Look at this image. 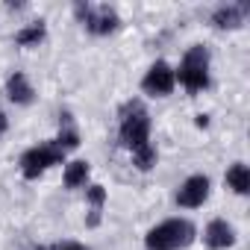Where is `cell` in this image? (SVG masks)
<instances>
[{
	"mask_svg": "<svg viewBox=\"0 0 250 250\" xmlns=\"http://www.w3.org/2000/svg\"><path fill=\"white\" fill-rule=\"evenodd\" d=\"M121 145L130 153L150 145V115L142 100H127L121 106Z\"/></svg>",
	"mask_w": 250,
	"mask_h": 250,
	"instance_id": "obj_1",
	"label": "cell"
},
{
	"mask_svg": "<svg viewBox=\"0 0 250 250\" xmlns=\"http://www.w3.org/2000/svg\"><path fill=\"white\" fill-rule=\"evenodd\" d=\"M197 229L191 221L186 218H168L162 224H156L147 235H145V247L147 250H183L194 241Z\"/></svg>",
	"mask_w": 250,
	"mask_h": 250,
	"instance_id": "obj_2",
	"label": "cell"
},
{
	"mask_svg": "<svg viewBox=\"0 0 250 250\" xmlns=\"http://www.w3.org/2000/svg\"><path fill=\"white\" fill-rule=\"evenodd\" d=\"M174 77L183 83L186 91L197 94L209 85V50L203 44H191L180 62V68L174 71Z\"/></svg>",
	"mask_w": 250,
	"mask_h": 250,
	"instance_id": "obj_3",
	"label": "cell"
},
{
	"mask_svg": "<svg viewBox=\"0 0 250 250\" xmlns=\"http://www.w3.org/2000/svg\"><path fill=\"white\" fill-rule=\"evenodd\" d=\"M62 162H65V150H59L53 142H44V145L30 147L21 156V174H24V180H39L47 168L62 165Z\"/></svg>",
	"mask_w": 250,
	"mask_h": 250,
	"instance_id": "obj_4",
	"label": "cell"
},
{
	"mask_svg": "<svg viewBox=\"0 0 250 250\" xmlns=\"http://www.w3.org/2000/svg\"><path fill=\"white\" fill-rule=\"evenodd\" d=\"M74 12H77L80 24H83L88 33H94V36H109V33H115V30H118V24H121L118 12H115V9H109V6L77 3V6H74Z\"/></svg>",
	"mask_w": 250,
	"mask_h": 250,
	"instance_id": "obj_5",
	"label": "cell"
},
{
	"mask_svg": "<svg viewBox=\"0 0 250 250\" xmlns=\"http://www.w3.org/2000/svg\"><path fill=\"white\" fill-rule=\"evenodd\" d=\"M174 85H177V77H174V68L168 65V62H153L150 68H147V74H145V80H142V88H145V94H150V97H168L171 91H174Z\"/></svg>",
	"mask_w": 250,
	"mask_h": 250,
	"instance_id": "obj_6",
	"label": "cell"
},
{
	"mask_svg": "<svg viewBox=\"0 0 250 250\" xmlns=\"http://www.w3.org/2000/svg\"><path fill=\"white\" fill-rule=\"evenodd\" d=\"M209 191H212L209 177H206V174H194V177H188V180L177 188V203H180L183 209H197V206H203V203L209 200Z\"/></svg>",
	"mask_w": 250,
	"mask_h": 250,
	"instance_id": "obj_7",
	"label": "cell"
},
{
	"mask_svg": "<svg viewBox=\"0 0 250 250\" xmlns=\"http://www.w3.org/2000/svg\"><path fill=\"white\" fill-rule=\"evenodd\" d=\"M203 241H206L209 250H227V247L235 244V227L227 224L224 218H215V221L206 224V229H203Z\"/></svg>",
	"mask_w": 250,
	"mask_h": 250,
	"instance_id": "obj_8",
	"label": "cell"
},
{
	"mask_svg": "<svg viewBox=\"0 0 250 250\" xmlns=\"http://www.w3.org/2000/svg\"><path fill=\"white\" fill-rule=\"evenodd\" d=\"M247 12H250L247 3H227V6H218V9L212 12V24H215L218 30H238V27L244 24Z\"/></svg>",
	"mask_w": 250,
	"mask_h": 250,
	"instance_id": "obj_9",
	"label": "cell"
},
{
	"mask_svg": "<svg viewBox=\"0 0 250 250\" xmlns=\"http://www.w3.org/2000/svg\"><path fill=\"white\" fill-rule=\"evenodd\" d=\"M6 97H9L12 103H18V106H27V103H33L36 91H33L30 80H27L21 71H15V74L6 80Z\"/></svg>",
	"mask_w": 250,
	"mask_h": 250,
	"instance_id": "obj_10",
	"label": "cell"
},
{
	"mask_svg": "<svg viewBox=\"0 0 250 250\" xmlns=\"http://www.w3.org/2000/svg\"><path fill=\"white\" fill-rule=\"evenodd\" d=\"M44 33H47L44 21H33L30 27H24V30L15 33V44L18 47H39V42L44 39Z\"/></svg>",
	"mask_w": 250,
	"mask_h": 250,
	"instance_id": "obj_11",
	"label": "cell"
},
{
	"mask_svg": "<svg viewBox=\"0 0 250 250\" xmlns=\"http://www.w3.org/2000/svg\"><path fill=\"white\" fill-rule=\"evenodd\" d=\"M227 186L235 191V194H247L250 191V171L244 162H235L229 171H227Z\"/></svg>",
	"mask_w": 250,
	"mask_h": 250,
	"instance_id": "obj_12",
	"label": "cell"
},
{
	"mask_svg": "<svg viewBox=\"0 0 250 250\" xmlns=\"http://www.w3.org/2000/svg\"><path fill=\"white\" fill-rule=\"evenodd\" d=\"M53 145H56L59 150H74V147L80 145V133H77V127H74L71 115H62V127H59V136H56Z\"/></svg>",
	"mask_w": 250,
	"mask_h": 250,
	"instance_id": "obj_13",
	"label": "cell"
},
{
	"mask_svg": "<svg viewBox=\"0 0 250 250\" xmlns=\"http://www.w3.org/2000/svg\"><path fill=\"white\" fill-rule=\"evenodd\" d=\"M88 162L85 159H74V162H68L65 165V186L68 188H80V186H85V180H88Z\"/></svg>",
	"mask_w": 250,
	"mask_h": 250,
	"instance_id": "obj_14",
	"label": "cell"
},
{
	"mask_svg": "<svg viewBox=\"0 0 250 250\" xmlns=\"http://www.w3.org/2000/svg\"><path fill=\"white\" fill-rule=\"evenodd\" d=\"M85 200H88V206H91L88 227H94V224L100 221V209H103V203H106V188H103V186H88V188H85Z\"/></svg>",
	"mask_w": 250,
	"mask_h": 250,
	"instance_id": "obj_15",
	"label": "cell"
},
{
	"mask_svg": "<svg viewBox=\"0 0 250 250\" xmlns=\"http://www.w3.org/2000/svg\"><path fill=\"white\" fill-rule=\"evenodd\" d=\"M133 165H136L139 171H150V168L156 165V147H153V145H145V147L133 150Z\"/></svg>",
	"mask_w": 250,
	"mask_h": 250,
	"instance_id": "obj_16",
	"label": "cell"
},
{
	"mask_svg": "<svg viewBox=\"0 0 250 250\" xmlns=\"http://www.w3.org/2000/svg\"><path fill=\"white\" fill-rule=\"evenodd\" d=\"M6 127H9V121H6V112H3V109H0V136H3V133H6Z\"/></svg>",
	"mask_w": 250,
	"mask_h": 250,
	"instance_id": "obj_17",
	"label": "cell"
},
{
	"mask_svg": "<svg viewBox=\"0 0 250 250\" xmlns=\"http://www.w3.org/2000/svg\"><path fill=\"white\" fill-rule=\"evenodd\" d=\"M59 250H85L83 244H65V247H59Z\"/></svg>",
	"mask_w": 250,
	"mask_h": 250,
	"instance_id": "obj_18",
	"label": "cell"
}]
</instances>
